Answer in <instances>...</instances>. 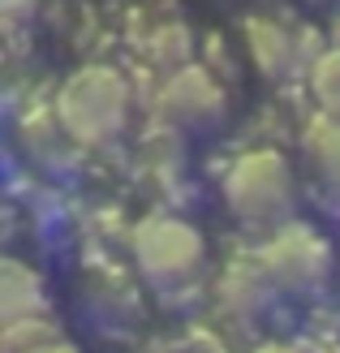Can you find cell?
<instances>
[{
    "instance_id": "6da1fadb",
    "label": "cell",
    "mask_w": 340,
    "mask_h": 353,
    "mask_svg": "<svg viewBox=\"0 0 340 353\" xmlns=\"http://www.w3.org/2000/svg\"><path fill=\"white\" fill-rule=\"evenodd\" d=\"M134 91L121 69L112 65H82L57 91V125L78 147H103L130 125Z\"/></svg>"
},
{
    "instance_id": "7a4b0ae2",
    "label": "cell",
    "mask_w": 340,
    "mask_h": 353,
    "mask_svg": "<svg viewBox=\"0 0 340 353\" xmlns=\"http://www.w3.org/2000/svg\"><path fill=\"white\" fill-rule=\"evenodd\" d=\"M293 199H297L293 168L272 147L237 155L232 168L224 172V203L232 216L250 224H280L293 211Z\"/></svg>"
},
{
    "instance_id": "3957f363",
    "label": "cell",
    "mask_w": 340,
    "mask_h": 353,
    "mask_svg": "<svg viewBox=\"0 0 340 353\" xmlns=\"http://www.w3.org/2000/svg\"><path fill=\"white\" fill-rule=\"evenodd\" d=\"M203 237L199 228L177 216H151L134 228V263L155 285H181L203 268Z\"/></svg>"
},
{
    "instance_id": "277c9868",
    "label": "cell",
    "mask_w": 340,
    "mask_h": 353,
    "mask_svg": "<svg viewBox=\"0 0 340 353\" xmlns=\"http://www.w3.org/2000/svg\"><path fill=\"white\" fill-rule=\"evenodd\" d=\"M246 52L254 61L259 74L267 78H289V74H301L319 61V48L314 43V26L297 22L289 13H254L246 17Z\"/></svg>"
},
{
    "instance_id": "5b68a950",
    "label": "cell",
    "mask_w": 340,
    "mask_h": 353,
    "mask_svg": "<svg viewBox=\"0 0 340 353\" xmlns=\"http://www.w3.org/2000/svg\"><path fill=\"white\" fill-rule=\"evenodd\" d=\"M259 263L272 272L276 285H284V289H310V285H319V280L328 276L332 250H328V241L319 237L314 228L284 224V228H276V233L263 241Z\"/></svg>"
},
{
    "instance_id": "8992f818",
    "label": "cell",
    "mask_w": 340,
    "mask_h": 353,
    "mask_svg": "<svg viewBox=\"0 0 340 353\" xmlns=\"http://www.w3.org/2000/svg\"><path fill=\"white\" fill-rule=\"evenodd\" d=\"M155 108L177 130L211 125V121H220V112H224V86L216 82L211 69H203V65H181V69H172V74L164 78Z\"/></svg>"
},
{
    "instance_id": "52a82bcc",
    "label": "cell",
    "mask_w": 340,
    "mask_h": 353,
    "mask_svg": "<svg viewBox=\"0 0 340 353\" xmlns=\"http://www.w3.org/2000/svg\"><path fill=\"white\" fill-rule=\"evenodd\" d=\"M301 147H306V160H310L314 176L323 181V190L340 203V117L319 112L310 125H306Z\"/></svg>"
},
{
    "instance_id": "ba28073f",
    "label": "cell",
    "mask_w": 340,
    "mask_h": 353,
    "mask_svg": "<svg viewBox=\"0 0 340 353\" xmlns=\"http://www.w3.org/2000/svg\"><path fill=\"white\" fill-rule=\"evenodd\" d=\"M43 314V285L22 263H5V319H30Z\"/></svg>"
},
{
    "instance_id": "9c48e42d",
    "label": "cell",
    "mask_w": 340,
    "mask_h": 353,
    "mask_svg": "<svg viewBox=\"0 0 340 353\" xmlns=\"http://www.w3.org/2000/svg\"><path fill=\"white\" fill-rule=\"evenodd\" d=\"M306 82H310V95L319 103V112L340 117V43H332V48L319 52V61L310 65Z\"/></svg>"
},
{
    "instance_id": "30bf717a",
    "label": "cell",
    "mask_w": 340,
    "mask_h": 353,
    "mask_svg": "<svg viewBox=\"0 0 340 353\" xmlns=\"http://www.w3.org/2000/svg\"><path fill=\"white\" fill-rule=\"evenodd\" d=\"M259 353H297V349H289V345H267V349H259Z\"/></svg>"
},
{
    "instance_id": "8fae6325",
    "label": "cell",
    "mask_w": 340,
    "mask_h": 353,
    "mask_svg": "<svg viewBox=\"0 0 340 353\" xmlns=\"http://www.w3.org/2000/svg\"><path fill=\"white\" fill-rule=\"evenodd\" d=\"M48 353H74V349H65V345H52V349H48Z\"/></svg>"
}]
</instances>
